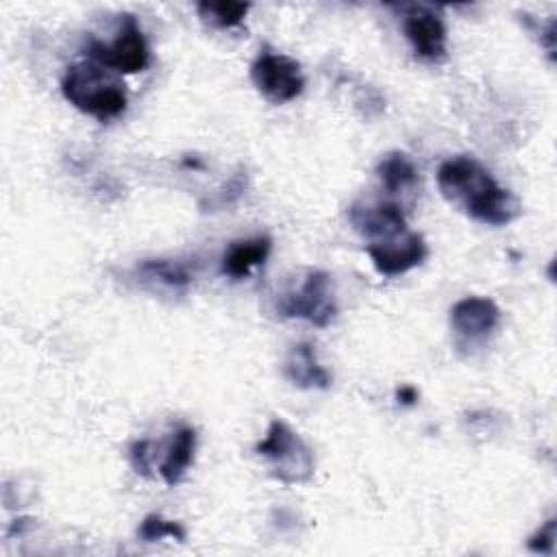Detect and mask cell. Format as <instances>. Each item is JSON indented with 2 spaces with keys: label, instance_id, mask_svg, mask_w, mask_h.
I'll use <instances>...</instances> for the list:
<instances>
[{
  "label": "cell",
  "instance_id": "52a82bcc",
  "mask_svg": "<svg viewBox=\"0 0 557 557\" xmlns=\"http://www.w3.org/2000/svg\"><path fill=\"white\" fill-rule=\"evenodd\" d=\"M403 9V33L409 39L413 54L424 61H442L446 57V26L442 15L422 4Z\"/></svg>",
  "mask_w": 557,
  "mask_h": 557
},
{
  "label": "cell",
  "instance_id": "4fadbf2b",
  "mask_svg": "<svg viewBox=\"0 0 557 557\" xmlns=\"http://www.w3.org/2000/svg\"><path fill=\"white\" fill-rule=\"evenodd\" d=\"M135 272L144 283H154L174 292L187 289L196 276L189 259H146Z\"/></svg>",
  "mask_w": 557,
  "mask_h": 557
},
{
  "label": "cell",
  "instance_id": "8992f818",
  "mask_svg": "<svg viewBox=\"0 0 557 557\" xmlns=\"http://www.w3.org/2000/svg\"><path fill=\"white\" fill-rule=\"evenodd\" d=\"M250 81L257 91L274 102L285 104L298 98L305 89V76L300 63L287 54L263 50L250 65Z\"/></svg>",
  "mask_w": 557,
  "mask_h": 557
},
{
  "label": "cell",
  "instance_id": "7c38bea8",
  "mask_svg": "<svg viewBox=\"0 0 557 557\" xmlns=\"http://www.w3.org/2000/svg\"><path fill=\"white\" fill-rule=\"evenodd\" d=\"M272 250V239L268 235H257L248 239L233 242L222 257V272L231 278H244L252 268L261 265Z\"/></svg>",
  "mask_w": 557,
  "mask_h": 557
},
{
  "label": "cell",
  "instance_id": "5b68a950",
  "mask_svg": "<svg viewBox=\"0 0 557 557\" xmlns=\"http://www.w3.org/2000/svg\"><path fill=\"white\" fill-rule=\"evenodd\" d=\"M87 59L117 74L141 72L150 63V50L135 15H122L120 30L111 44L91 39L87 44Z\"/></svg>",
  "mask_w": 557,
  "mask_h": 557
},
{
  "label": "cell",
  "instance_id": "2e32d148",
  "mask_svg": "<svg viewBox=\"0 0 557 557\" xmlns=\"http://www.w3.org/2000/svg\"><path fill=\"white\" fill-rule=\"evenodd\" d=\"M248 9H250V4H246V2H226V0H222V2L205 0V2H198V7H196L202 22L213 28L237 26L246 17Z\"/></svg>",
  "mask_w": 557,
  "mask_h": 557
},
{
  "label": "cell",
  "instance_id": "ac0fdd59",
  "mask_svg": "<svg viewBox=\"0 0 557 557\" xmlns=\"http://www.w3.org/2000/svg\"><path fill=\"white\" fill-rule=\"evenodd\" d=\"M555 540H557V518H548L527 542L529 550L533 553H544L550 555L555 548Z\"/></svg>",
  "mask_w": 557,
  "mask_h": 557
},
{
  "label": "cell",
  "instance_id": "277c9868",
  "mask_svg": "<svg viewBox=\"0 0 557 557\" xmlns=\"http://www.w3.org/2000/svg\"><path fill=\"white\" fill-rule=\"evenodd\" d=\"M276 309L285 318H300L313 326H329L337 315L333 281L322 270H307L305 276L281 292Z\"/></svg>",
  "mask_w": 557,
  "mask_h": 557
},
{
  "label": "cell",
  "instance_id": "3957f363",
  "mask_svg": "<svg viewBox=\"0 0 557 557\" xmlns=\"http://www.w3.org/2000/svg\"><path fill=\"white\" fill-rule=\"evenodd\" d=\"M257 455L265 457L272 466V474L287 485L307 483L315 472L311 448L294 433L283 420H272L265 437L255 446Z\"/></svg>",
  "mask_w": 557,
  "mask_h": 557
},
{
  "label": "cell",
  "instance_id": "9c48e42d",
  "mask_svg": "<svg viewBox=\"0 0 557 557\" xmlns=\"http://www.w3.org/2000/svg\"><path fill=\"white\" fill-rule=\"evenodd\" d=\"M348 220L355 231L370 237L372 242H383L407 233V220L396 202L357 200L348 207Z\"/></svg>",
  "mask_w": 557,
  "mask_h": 557
},
{
  "label": "cell",
  "instance_id": "ffe728a7",
  "mask_svg": "<svg viewBox=\"0 0 557 557\" xmlns=\"http://www.w3.org/2000/svg\"><path fill=\"white\" fill-rule=\"evenodd\" d=\"M396 396H398V403H403V405H413V403L418 400V392H416L411 385L400 387Z\"/></svg>",
  "mask_w": 557,
  "mask_h": 557
},
{
  "label": "cell",
  "instance_id": "9a60e30c",
  "mask_svg": "<svg viewBox=\"0 0 557 557\" xmlns=\"http://www.w3.org/2000/svg\"><path fill=\"white\" fill-rule=\"evenodd\" d=\"M376 176L387 194L407 191L418 183V170L413 161L400 150H392L379 161Z\"/></svg>",
  "mask_w": 557,
  "mask_h": 557
},
{
  "label": "cell",
  "instance_id": "d6986e66",
  "mask_svg": "<svg viewBox=\"0 0 557 557\" xmlns=\"http://www.w3.org/2000/svg\"><path fill=\"white\" fill-rule=\"evenodd\" d=\"M131 463L135 468V472L139 474H148L150 470V442L148 440H139L131 446Z\"/></svg>",
  "mask_w": 557,
  "mask_h": 557
},
{
  "label": "cell",
  "instance_id": "6da1fadb",
  "mask_svg": "<svg viewBox=\"0 0 557 557\" xmlns=\"http://www.w3.org/2000/svg\"><path fill=\"white\" fill-rule=\"evenodd\" d=\"M437 187L446 200L461 205L481 224L505 226L520 215L518 198L472 157L459 154L444 161L437 170Z\"/></svg>",
  "mask_w": 557,
  "mask_h": 557
},
{
  "label": "cell",
  "instance_id": "ba28073f",
  "mask_svg": "<svg viewBox=\"0 0 557 557\" xmlns=\"http://www.w3.org/2000/svg\"><path fill=\"white\" fill-rule=\"evenodd\" d=\"M372 265L383 276H398L420 265L426 259V242L420 233H403L392 239L372 242L366 246Z\"/></svg>",
  "mask_w": 557,
  "mask_h": 557
},
{
  "label": "cell",
  "instance_id": "7a4b0ae2",
  "mask_svg": "<svg viewBox=\"0 0 557 557\" xmlns=\"http://www.w3.org/2000/svg\"><path fill=\"white\" fill-rule=\"evenodd\" d=\"M61 91L70 104L100 122L113 120L126 109L124 83L113 70L96 61L70 65L61 81Z\"/></svg>",
  "mask_w": 557,
  "mask_h": 557
},
{
  "label": "cell",
  "instance_id": "8fae6325",
  "mask_svg": "<svg viewBox=\"0 0 557 557\" xmlns=\"http://www.w3.org/2000/svg\"><path fill=\"white\" fill-rule=\"evenodd\" d=\"M283 374L292 385L302 389H324L331 385V374L320 366L311 344H298L289 350Z\"/></svg>",
  "mask_w": 557,
  "mask_h": 557
},
{
  "label": "cell",
  "instance_id": "5bb4252c",
  "mask_svg": "<svg viewBox=\"0 0 557 557\" xmlns=\"http://www.w3.org/2000/svg\"><path fill=\"white\" fill-rule=\"evenodd\" d=\"M196 450V431L191 426H178L168 444L165 457L159 463V474L168 485H174L183 479L189 463L194 461Z\"/></svg>",
  "mask_w": 557,
  "mask_h": 557
},
{
  "label": "cell",
  "instance_id": "e0dca14e",
  "mask_svg": "<svg viewBox=\"0 0 557 557\" xmlns=\"http://www.w3.org/2000/svg\"><path fill=\"white\" fill-rule=\"evenodd\" d=\"M139 537L146 540V542H157L161 537L185 540V529L174 520H165L157 513H150V516L144 518V522L139 527Z\"/></svg>",
  "mask_w": 557,
  "mask_h": 557
},
{
  "label": "cell",
  "instance_id": "30bf717a",
  "mask_svg": "<svg viewBox=\"0 0 557 557\" xmlns=\"http://www.w3.org/2000/svg\"><path fill=\"white\" fill-rule=\"evenodd\" d=\"M500 322V309L492 298L466 296L450 309V326L463 342L487 337Z\"/></svg>",
  "mask_w": 557,
  "mask_h": 557
}]
</instances>
